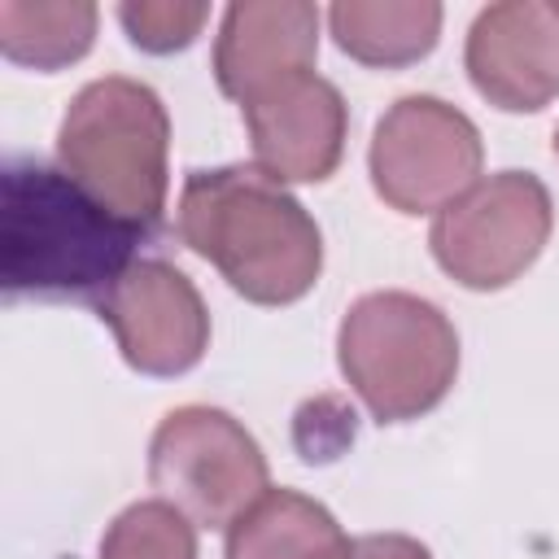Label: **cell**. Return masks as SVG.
<instances>
[{"mask_svg": "<svg viewBox=\"0 0 559 559\" xmlns=\"http://www.w3.org/2000/svg\"><path fill=\"white\" fill-rule=\"evenodd\" d=\"M345 533L336 515L297 493V489H266L249 511L227 524V559H341Z\"/></svg>", "mask_w": 559, "mask_h": 559, "instance_id": "cell-12", "label": "cell"}, {"mask_svg": "<svg viewBox=\"0 0 559 559\" xmlns=\"http://www.w3.org/2000/svg\"><path fill=\"white\" fill-rule=\"evenodd\" d=\"M463 66L489 105L507 114H537L559 96V4H485L467 31Z\"/></svg>", "mask_w": 559, "mask_h": 559, "instance_id": "cell-10", "label": "cell"}, {"mask_svg": "<svg viewBox=\"0 0 559 559\" xmlns=\"http://www.w3.org/2000/svg\"><path fill=\"white\" fill-rule=\"evenodd\" d=\"M148 231L114 214L70 170L13 157L0 179V288L9 301H92L140 262Z\"/></svg>", "mask_w": 559, "mask_h": 559, "instance_id": "cell-1", "label": "cell"}, {"mask_svg": "<svg viewBox=\"0 0 559 559\" xmlns=\"http://www.w3.org/2000/svg\"><path fill=\"white\" fill-rule=\"evenodd\" d=\"M555 205L533 170H498L454 197L428 231L437 266L472 288L493 293L515 284L546 249Z\"/></svg>", "mask_w": 559, "mask_h": 559, "instance_id": "cell-5", "label": "cell"}, {"mask_svg": "<svg viewBox=\"0 0 559 559\" xmlns=\"http://www.w3.org/2000/svg\"><path fill=\"white\" fill-rule=\"evenodd\" d=\"M555 157H559V127H555Z\"/></svg>", "mask_w": 559, "mask_h": 559, "instance_id": "cell-18", "label": "cell"}, {"mask_svg": "<svg viewBox=\"0 0 559 559\" xmlns=\"http://www.w3.org/2000/svg\"><path fill=\"white\" fill-rule=\"evenodd\" d=\"M328 26L341 52L362 66L397 70L437 48L441 4L437 0H336Z\"/></svg>", "mask_w": 559, "mask_h": 559, "instance_id": "cell-13", "label": "cell"}, {"mask_svg": "<svg viewBox=\"0 0 559 559\" xmlns=\"http://www.w3.org/2000/svg\"><path fill=\"white\" fill-rule=\"evenodd\" d=\"M92 0H4L0 4V52L26 70H66L87 57L96 39Z\"/></svg>", "mask_w": 559, "mask_h": 559, "instance_id": "cell-14", "label": "cell"}, {"mask_svg": "<svg viewBox=\"0 0 559 559\" xmlns=\"http://www.w3.org/2000/svg\"><path fill=\"white\" fill-rule=\"evenodd\" d=\"M179 236L253 306H288L323 271L319 223L258 166L192 170L179 192Z\"/></svg>", "mask_w": 559, "mask_h": 559, "instance_id": "cell-2", "label": "cell"}, {"mask_svg": "<svg viewBox=\"0 0 559 559\" xmlns=\"http://www.w3.org/2000/svg\"><path fill=\"white\" fill-rule=\"evenodd\" d=\"M96 314L140 376H183L210 349V310L197 284L162 258H140L105 293Z\"/></svg>", "mask_w": 559, "mask_h": 559, "instance_id": "cell-8", "label": "cell"}, {"mask_svg": "<svg viewBox=\"0 0 559 559\" xmlns=\"http://www.w3.org/2000/svg\"><path fill=\"white\" fill-rule=\"evenodd\" d=\"M148 480L192 524L227 528L266 489V454L253 432L218 406H175L148 441Z\"/></svg>", "mask_w": 559, "mask_h": 559, "instance_id": "cell-6", "label": "cell"}, {"mask_svg": "<svg viewBox=\"0 0 559 559\" xmlns=\"http://www.w3.org/2000/svg\"><path fill=\"white\" fill-rule=\"evenodd\" d=\"M205 17H210V4H201V0H127V4H118V22H122L127 39L157 57L188 48L201 35Z\"/></svg>", "mask_w": 559, "mask_h": 559, "instance_id": "cell-16", "label": "cell"}, {"mask_svg": "<svg viewBox=\"0 0 559 559\" xmlns=\"http://www.w3.org/2000/svg\"><path fill=\"white\" fill-rule=\"evenodd\" d=\"M336 362L380 424H406L445 402L459 376V332L419 293H362L336 328Z\"/></svg>", "mask_w": 559, "mask_h": 559, "instance_id": "cell-4", "label": "cell"}, {"mask_svg": "<svg viewBox=\"0 0 559 559\" xmlns=\"http://www.w3.org/2000/svg\"><path fill=\"white\" fill-rule=\"evenodd\" d=\"M100 559H201L197 524L166 498L131 502L105 528Z\"/></svg>", "mask_w": 559, "mask_h": 559, "instance_id": "cell-15", "label": "cell"}, {"mask_svg": "<svg viewBox=\"0 0 559 559\" xmlns=\"http://www.w3.org/2000/svg\"><path fill=\"white\" fill-rule=\"evenodd\" d=\"M319 9L306 0H236L214 39V79L223 96L249 100L262 87L314 70Z\"/></svg>", "mask_w": 559, "mask_h": 559, "instance_id": "cell-11", "label": "cell"}, {"mask_svg": "<svg viewBox=\"0 0 559 559\" xmlns=\"http://www.w3.org/2000/svg\"><path fill=\"white\" fill-rule=\"evenodd\" d=\"M480 166L485 144L476 122L428 92L393 100L367 148L371 188L397 214H441L480 179Z\"/></svg>", "mask_w": 559, "mask_h": 559, "instance_id": "cell-7", "label": "cell"}, {"mask_svg": "<svg viewBox=\"0 0 559 559\" xmlns=\"http://www.w3.org/2000/svg\"><path fill=\"white\" fill-rule=\"evenodd\" d=\"M166 105L148 83L127 74H105L79 87L57 127V166L144 231H153L166 210Z\"/></svg>", "mask_w": 559, "mask_h": 559, "instance_id": "cell-3", "label": "cell"}, {"mask_svg": "<svg viewBox=\"0 0 559 559\" xmlns=\"http://www.w3.org/2000/svg\"><path fill=\"white\" fill-rule=\"evenodd\" d=\"M253 166L280 183H323L345 153L349 109L336 83L314 70L288 74L240 105Z\"/></svg>", "mask_w": 559, "mask_h": 559, "instance_id": "cell-9", "label": "cell"}, {"mask_svg": "<svg viewBox=\"0 0 559 559\" xmlns=\"http://www.w3.org/2000/svg\"><path fill=\"white\" fill-rule=\"evenodd\" d=\"M341 559H432V550L406 533H367V537H349Z\"/></svg>", "mask_w": 559, "mask_h": 559, "instance_id": "cell-17", "label": "cell"}]
</instances>
